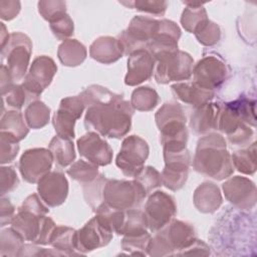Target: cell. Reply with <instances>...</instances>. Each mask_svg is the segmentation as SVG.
Wrapping results in <instances>:
<instances>
[{
  "label": "cell",
  "mask_w": 257,
  "mask_h": 257,
  "mask_svg": "<svg viewBox=\"0 0 257 257\" xmlns=\"http://www.w3.org/2000/svg\"><path fill=\"white\" fill-rule=\"evenodd\" d=\"M19 1H1L0 2V16L4 20H11L17 16L20 11Z\"/></svg>",
  "instance_id": "cell-50"
},
{
  "label": "cell",
  "mask_w": 257,
  "mask_h": 257,
  "mask_svg": "<svg viewBox=\"0 0 257 257\" xmlns=\"http://www.w3.org/2000/svg\"><path fill=\"white\" fill-rule=\"evenodd\" d=\"M79 96L86 107L84 125L88 131L111 139L122 138L130 132L134 107L122 95L92 84Z\"/></svg>",
  "instance_id": "cell-1"
},
{
  "label": "cell",
  "mask_w": 257,
  "mask_h": 257,
  "mask_svg": "<svg viewBox=\"0 0 257 257\" xmlns=\"http://www.w3.org/2000/svg\"><path fill=\"white\" fill-rule=\"evenodd\" d=\"M84 108L85 105L79 95L61 99L59 107L52 117L53 126L57 136L72 140L75 136L74 123L81 116Z\"/></svg>",
  "instance_id": "cell-15"
},
{
  "label": "cell",
  "mask_w": 257,
  "mask_h": 257,
  "mask_svg": "<svg viewBox=\"0 0 257 257\" xmlns=\"http://www.w3.org/2000/svg\"><path fill=\"white\" fill-rule=\"evenodd\" d=\"M194 82L208 90L219 87L227 78L228 70L225 62L217 56H206L202 58L194 67Z\"/></svg>",
  "instance_id": "cell-17"
},
{
  "label": "cell",
  "mask_w": 257,
  "mask_h": 257,
  "mask_svg": "<svg viewBox=\"0 0 257 257\" xmlns=\"http://www.w3.org/2000/svg\"><path fill=\"white\" fill-rule=\"evenodd\" d=\"M155 78L159 83H169L189 79L193 72L194 60L190 54L182 50L167 52L160 55Z\"/></svg>",
  "instance_id": "cell-9"
},
{
  "label": "cell",
  "mask_w": 257,
  "mask_h": 257,
  "mask_svg": "<svg viewBox=\"0 0 257 257\" xmlns=\"http://www.w3.org/2000/svg\"><path fill=\"white\" fill-rule=\"evenodd\" d=\"M226 148V141L219 134L202 137L197 144L193 161L195 171L217 181L229 178L234 169L231 155Z\"/></svg>",
  "instance_id": "cell-2"
},
{
  "label": "cell",
  "mask_w": 257,
  "mask_h": 257,
  "mask_svg": "<svg viewBox=\"0 0 257 257\" xmlns=\"http://www.w3.org/2000/svg\"><path fill=\"white\" fill-rule=\"evenodd\" d=\"M86 48L76 39H66L58 47L57 55L65 66H77L86 57Z\"/></svg>",
  "instance_id": "cell-27"
},
{
  "label": "cell",
  "mask_w": 257,
  "mask_h": 257,
  "mask_svg": "<svg viewBox=\"0 0 257 257\" xmlns=\"http://www.w3.org/2000/svg\"><path fill=\"white\" fill-rule=\"evenodd\" d=\"M160 130V141L163 149L187 148L188 130L184 108L178 102H166L155 115Z\"/></svg>",
  "instance_id": "cell-4"
},
{
  "label": "cell",
  "mask_w": 257,
  "mask_h": 257,
  "mask_svg": "<svg viewBox=\"0 0 257 257\" xmlns=\"http://www.w3.org/2000/svg\"><path fill=\"white\" fill-rule=\"evenodd\" d=\"M0 211H1V227H4L6 224L11 223L14 218V207L10 203L9 200L2 198L1 199V205H0Z\"/></svg>",
  "instance_id": "cell-52"
},
{
  "label": "cell",
  "mask_w": 257,
  "mask_h": 257,
  "mask_svg": "<svg viewBox=\"0 0 257 257\" xmlns=\"http://www.w3.org/2000/svg\"><path fill=\"white\" fill-rule=\"evenodd\" d=\"M2 99L6 100L8 106L16 110L21 109L27 101H32L22 84H14L5 95H2Z\"/></svg>",
  "instance_id": "cell-44"
},
{
  "label": "cell",
  "mask_w": 257,
  "mask_h": 257,
  "mask_svg": "<svg viewBox=\"0 0 257 257\" xmlns=\"http://www.w3.org/2000/svg\"><path fill=\"white\" fill-rule=\"evenodd\" d=\"M193 200L195 207L200 212L212 214L220 208L222 195L220 189L215 184L205 182L195 190Z\"/></svg>",
  "instance_id": "cell-26"
},
{
  "label": "cell",
  "mask_w": 257,
  "mask_h": 257,
  "mask_svg": "<svg viewBox=\"0 0 257 257\" xmlns=\"http://www.w3.org/2000/svg\"><path fill=\"white\" fill-rule=\"evenodd\" d=\"M155 62V58L147 49H140L131 53L127 59V73L124 77V83L134 86L148 80L153 75Z\"/></svg>",
  "instance_id": "cell-22"
},
{
  "label": "cell",
  "mask_w": 257,
  "mask_h": 257,
  "mask_svg": "<svg viewBox=\"0 0 257 257\" xmlns=\"http://www.w3.org/2000/svg\"><path fill=\"white\" fill-rule=\"evenodd\" d=\"M24 115L28 127L33 130L42 128L49 121L50 108L44 102L35 100L28 104Z\"/></svg>",
  "instance_id": "cell-32"
},
{
  "label": "cell",
  "mask_w": 257,
  "mask_h": 257,
  "mask_svg": "<svg viewBox=\"0 0 257 257\" xmlns=\"http://www.w3.org/2000/svg\"><path fill=\"white\" fill-rule=\"evenodd\" d=\"M76 231L66 226H56L49 244L56 250L62 252L66 256L78 254L75 249Z\"/></svg>",
  "instance_id": "cell-30"
},
{
  "label": "cell",
  "mask_w": 257,
  "mask_h": 257,
  "mask_svg": "<svg viewBox=\"0 0 257 257\" xmlns=\"http://www.w3.org/2000/svg\"><path fill=\"white\" fill-rule=\"evenodd\" d=\"M31 52L32 43L27 35L21 32L10 34L7 44L1 49V58L6 59L7 68L14 81L25 77Z\"/></svg>",
  "instance_id": "cell-7"
},
{
  "label": "cell",
  "mask_w": 257,
  "mask_h": 257,
  "mask_svg": "<svg viewBox=\"0 0 257 257\" xmlns=\"http://www.w3.org/2000/svg\"><path fill=\"white\" fill-rule=\"evenodd\" d=\"M0 144H1V163H10L14 160L19 152V145L17 141L13 140L5 133L1 132Z\"/></svg>",
  "instance_id": "cell-47"
},
{
  "label": "cell",
  "mask_w": 257,
  "mask_h": 257,
  "mask_svg": "<svg viewBox=\"0 0 257 257\" xmlns=\"http://www.w3.org/2000/svg\"><path fill=\"white\" fill-rule=\"evenodd\" d=\"M159 94L149 86H142L133 91L131 104L134 109L141 111H150L157 106Z\"/></svg>",
  "instance_id": "cell-34"
},
{
  "label": "cell",
  "mask_w": 257,
  "mask_h": 257,
  "mask_svg": "<svg viewBox=\"0 0 257 257\" xmlns=\"http://www.w3.org/2000/svg\"><path fill=\"white\" fill-rule=\"evenodd\" d=\"M25 123L23 115L18 110H10L2 115L1 132L13 140L20 142L29 133V128Z\"/></svg>",
  "instance_id": "cell-29"
},
{
  "label": "cell",
  "mask_w": 257,
  "mask_h": 257,
  "mask_svg": "<svg viewBox=\"0 0 257 257\" xmlns=\"http://www.w3.org/2000/svg\"><path fill=\"white\" fill-rule=\"evenodd\" d=\"M165 168L162 172L163 185L172 190L178 191L184 187L188 179L191 156L189 151L164 150Z\"/></svg>",
  "instance_id": "cell-12"
},
{
  "label": "cell",
  "mask_w": 257,
  "mask_h": 257,
  "mask_svg": "<svg viewBox=\"0 0 257 257\" xmlns=\"http://www.w3.org/2000/svg\"><path fill=\"white\" fill-rule=\"evenodd\" d=\"M56 71L57 66L54 60L48 56H38L33 60L22 82L32 101L37 100L42 91L51 83Z\"/></svg>",
  "instance_id": "cell-14"
},
{
  "label": "cell",
  "mask_w": 257,
  "mask_h": 257,
  "mask_svg": "<svg viewBox=\"0 0 257 257\" xmlns=\"http://www.w3.org/2000/svg\"><path fill=\"white\" fill-rule=\"evenodd\" d=\"M24 239L11 227L1 232V254L8 250L7 255L18 256L23 247Z\"/></svg>",
  "instance_id": "cell-42"
},
{
  "label": "cell",
  "mask_w": 257,
  "mask_h": 257,
  "mask_svg": "<svg viewBox=\"0 0 257 257\" xmlns=\"http://www.w3.org/2000/svg\"><path fill=\"white\" fill-rule=\"evenodd\" d=\"M37 191L40 199L48 207H57L67 198L68 182L63 174L49 172L39 180Z\"/></svg>",
  "instance_id": "cell-21"
},
{
  "label": "cell",
  "mask_w": 257,
  "mask_h": 257,
  "mask_svg": "<svg viewBox=\"0 0 257 257\" xmlns=\"http://www.w3.org/2000/svg\"><path fill=\"white\" fill-rule=\"evenodd\" d=\"M48 150L52 154L55 165L59 168L67 167L75 159L74 146L70 139L55 136L50 141Z\"/></svg>",
  "instance_id": "cell-28"
},
{
  "label": "cell",
  "mask_w": 257,
  "mask_h": 257,
  "mask_svg": "<svg viewBox=\"0 0 257 257\" xmlns=\"http://www.w3.org/2000/svg\"><path fill=\"white\" fill-rule=\"evenodd\" d=\"M226 199L241 210L252 209L257 201L255 184L248 178L235 176L226 181L223 186Z\"/></svg>",
  "instance_id": "cell-19"
},
{
  "label": "cell",
  "mask_w": 257,
  "mask_h": 257,
  "mask_svg": "<svg viewBox=\"0 0 257 257\" xmlns=\"http://www.w3.org/2000/svg\"><path fill=\"white\" fill-rule=\"evenodd\" d=\"M221 105L208 102L194 111L191 116L190 126L197 135H206L213 130H218Z\"/></svg>",
  "instance_id": "cell-23"
},
{
  "label": "cell",
  "mask_w": 257,
  "mask_h": 257,
  "mask_svg": "<svg viewBox=\"0 0 257 257\" xmlns=\"http://www.w3.org/2000/svg\"><path fill=\"white\" fill-rule=\"evenodd\" d=\"M143 212L148 228L156 233L173 220L177 213V205L171 195L157 191L149 197Z\"/></svg>",
  "instance_id": "cell-13"
},
{
  "label": "cell",
  "mask_w": 257,
  "mask_h": 257,
  "mask_svg": "<svg viewBox=\"0 0 257 257\" xmlns=\"http://www.w3.org/2000/svg\"><path fill=\"white\" fill-rule=\"evenodd\" d=\"M19 184L15 170L12 167L1 168V195L14 190Z\"/></svg>",
  "instance_id": "cell-48"
},
{
  "label": "cell",
  "mask_w": 257,
  "mask_h": 257,
  "mask_svg": "<svg viewBox=\"0 0 257 257\" xmlns=\"http://www.w3.org/2000/svg\"><path fill=\"white\" fill-rule=\"evenodd\" d=\"M49 23L53 35L59 40H66L73 33V21L67 13L60 15Z\"/></svg>",
  "instance_id": "cell-43"
},
{
  "label": "cell",
  "mask_w": 257,
  "mask_h": 257,
  "mask_svg": "<svg viewBox=\"0 0 257 257\" xmlns=\"http://www.w3.org/2000/svg\"><path fill=\"white\" fill-rule=\"evenodd\" d=\"M172 91L174 95L185 103L193 105L198 108L208 102L213 98L214 91L208 90L201 87L196 82H185L176 83L172 85Z\"/></svg>",
  "instance_id": "cell-25"
},
{
  "label": "cell",
  "mask_w": 257,
  "mask_h": 257,
  "mask_svg": "<svg viewBox=\"0 0 257 257\" xmlns=\"http://www.w3.org/2000/svg\"><path fill=\"white\" fill-rule=\"evenodd\" d=\"M90 57L94 60L109 64L118 60L124 53L117 38L102 36L95 39L89 47Z\"/></svg>",
  "instance_id": "cell-24"
},
{
  "label": "cell",
  "mask_w": 257,
  "mask_h": 257,
  "mask_svg": "<svg viewBox=\"0 0 257 257\" xmlns=\"http://www.w3.org/2000/svg\"><path fill=\"white\" fill-rule=\"evenodd\" d=\"M196 239L195 229L191 224L173 219L151 238L148 254L151 256L178 255Z\"/></svg>",
  "instance_id": "cell-3"
},
{
  "label": "cell",
  "mask_w": 257,
  "mask_h": 257,
  "mask_svg": "<svg viewBox=\"0 0 257 257\" xmlns=\"http://www.w3.org/2000/svg\"><path fill=\"white\" fill-rule=\"evenodd\" d=\"M218 130L223 132L232 146H246L253 137V130L243 121L227 103L221 106Z\"/></svg>",
  "instance_id": "cell-18"
},
{
  "label": "cell",
  "mask_w": 257,
  "mask_h": 257,
  "mask_svg": "<svg viewBox=\"0 0 257 257\" xmlns=\"http://www.w3.org/2000/svg\"><path fill=\"white\" fill-rule=\"evenodd\" d=\"M106 180L103 175H98L93 181L82 185L84 199L93 212L102 204V192Z\"/></svg>",
  "instance_id": "cell-36"
},
{
  "label": "cell",
  "mask_w": 257,
  "mask_h": 257,
  "mask_svg": "<svg viewBox=\"0 0 257 257\" xmlns=\"http://www.w3.org/2000/svg\"><path fill=\"white\" fill-rule=\"evenodd\" d=\"M123 5L136 8L139 11L150 13L153 15L163 16L167 10V1H157V0H138L133 2H121Z\"/></svg>",
  "instance_id": "cell-46"
},
{
  "label": "cell",
  "mask_w": 257,
  "mask_h": 257,
  "mask_svg": "<svg viewBox=\"0 0 257 257\" xmlns=\"http://www.w3.org/2000/svg\"><path fill=\"white\" fill-rule=\"evenodd\" d=\"M148 224L143 211L135 209L125 210V217L119 235H134L147 231Z\"/></svg>",
  "instance_id": "cell-35"
},
{
  "label": "cell",
  "mask_w": 257,
  "mask_h": 257,
  "mask_svg": "<svg viewBox=\"0 0 257 257\" xmlns=\"http://www.w3.org/2000/svg\"><path fill=\"white\" fill-rule=\"evenodd\" d=\"M194 34L196 35L198 41L206 46L216 44L221 37V31L219 26L216 23L210 21L209 19L201 23L195 30Z\"/></svg>",
  "instance_id": "cell-40"
},
{
  "label": "cell",
  "mask_w": 257,
  "mask_h": 257,
  "mask_svg": "<svg viewBox=\"0 0 257 257\" xmlns=\"http://www.w3.org/2000/svg\"><path fill=\"white\" fill-rule=\"evenodd\" d=\"M77 149L85 161L95 166H106L112 160V149L95 132H88L77 140Z\"/></svg>",
  "instance_id": "cell-20"
},
{
  "label": "cell",
  "mask_w": 257,
  "mask_h": 257,
  "mask_svg": "<svg viewBox=\"0 0 257 257\" xmlns=\"http://www.w3.org/2000/svg\"><path fill=\"white\" fill-rule=\"evenodd\" d=\"M67 174L78 183L84 185L93 181L98 176L97 166L84 161L79 160L72 164L67 170Z\"/></svg>",
  "instance_id": "cell-37"
},
{
  "label": "cell",
  "mask_w": 257,
  "mask_h": 257,
  "mask_svg": "<svg viewBox=\"0 0 257 257\" xmlns=\"http://www.w3.org/2000/svg\"><path fill=\"white\" fill-rule=\"evenodd\" d=\"M233 166L242 174L253 175L256 171V143H253L247 149L233 153L231 156Z\"/></svg>",
  "instance_id": "cell-33"
},
{
  "label": "cell",
  "mask_w": 257,
  "mask_h": 257,
  "mask_svg": "<svg viewBox=\"0 0 257 257\" xmlns=\"http://www.w3.org/2000/svg\"><path fill=\"white\" fill-rule=\"evenodd\" d=\"M149 146L139 136L126 137L116 157L115 164L126 177L135 178L144 168L149 156Z\"/></svg>",
  "instance_id": "cell-11"
},
{
  "label": "cell",
  "mask_w": 257,
  "mask_h": 257,
  "mask_svg": "<svg viewBox=\"0 0 257 257\" xmlns=\"http://www.w3.org/2000/svg\"><path fill=\"white\" fill-rule=\"evenodd\" d=\"M144 189L146 194H150L153 190L163 185L161 174L153 167H144L143 170L134 178Z\"/></svg>",
  "instance_id": "cell-41"
},
{
  "label": "cell",
  "mask_w": 257,
  "mask_h": 257,
  "mask_svg": "<svg viewBox=\"0 0 257 257\" xmlns=\"http://www.w3.org/2000/svg\"><path fill=\"white\" fill-rule=\"evenodd\" d=\"M227 105L235 111V113L247 124L255 126V100L245 96L239 97L234 101L227 102Z\"/></svg>",
  "instance_id": "cell-39"
},
{
  "label": "cell",
  "mask_w": 257,
  "mask_h": 257,
  "mask_svg": "<svg viewBox=\"0 0 257 257\" xmlns=\"http://www.w3.org/2000/svg\"><path fill=\"white\" fill-rule=\"evenodd\" d=\"M18 209L27 210L39 215H46L49 212L48 208L41 202V199H39L36 194L28 196Z\"/></svg>",
  "instance_id": "cell-49"
},
{
  "label": "cell",
  "mask_w": 257,
  "mask_h": 257,
  "mask_svg": "<svg viewBox=\"0 0 257 257\" xmlns=\"http://www.w3.org/2000/svg\"><path fill=\"white\" fill-rule=\"evenodd\" d=\"M13 78L5 64L1 65V94L5 95L9 89L14 85Z\"/></svg>",
  "instance_id": "cell-53"
},
{
  "label": "cell",
  "mask_w": 257,
  "mask_h": 257,
  "mask_svg": "<svg viewBox=\"0 0 257 257\" xmlns=\"http://www.w3.org/2000/svg\"><path fill=\"white\" fill-rule=\"evenodd\" d=\"M112 233L107 221L96 214L80 230L76 231L75 249L78 254H83L103 247L112 239Z\"/></svg>",
  "instance_id": "cell-10"
},
{
  "label": "cell",
  "mask_w": 257,
  "mask_h": 257,
  "mask_svg": "<svg viewBox=\"0 0 257 257\" xmlns=\"http://www.w3.org/2000/svg\"><path fill=\"white\" fill-rule=\"evenodd\" d=\"M159 20L149 16H135L128 27L117 35L123 53L131 54L140 49H146L157 33Z\"/></svg>",
  "instance_id": "cell-8"
},
{
  "label": "cell",
  "mask_w": 257,
  "mask_h": 257,
  "mask_svg": "<svg viewBox=\"0 0 257 257\" xmlns=\"http://www.w3.org/2000/svg\"><path fill=\"white\" fill-rule=\"evenodd\" d=\"M210 248L203 241L196 239L193 243H191L188 247L183 249L178 255H209Z\"/></svg>",
  "instance_id": "cell-51"
},
{
  "label": "cell",
  "mask_w": 257,
  "mask_h": 257,
  "mask_svg": "<svg viewBox=\"0 0 257 257\" xmlns=\"http://www.w3.org/2000/svg\"><path fill=\"white\" fill-rule=\"evenodd\" d=\"M38 11L40 15L48 22L66 13V3L64 1H39Z\"/></svg>",
  "instance_id": "cell-45"
},
{
  "label": "cell",
  "mask_w": 257,
  "mask_h": 257,
  "mask_svg": "<svg viewBox=\"0 0 257 257\" xmlns=\"http://www.w3.org/2000/svg\"><path fill=\"white\" fill-rule=\"evenodd\" d=\"M53 157L49 150L35 148L25 151L19 161V171L22 178L31 184L38 183L39 180L50 172Z\"/></svg>",
  "instance_id": "cell-16"
},
{
  "label": "cell",
  "mask_w": 257,
  "mask_h": 257,
  "mask_svg": "<svg viewBox=\"0 0 257 257\" xmlns=\"http://www.w3.org/2000/svg\"><path fill=\"white\" fill-rule=\"evenodd\" d=\"M187 5L183 11L181 17V23L183 27L191 33H194L197 27L208 19L206 9L203 7V3L186 1L183 2Z\"/></svg>",
  "instance_id": "cell-31"
},
{
  "label": "cell",
  "mask_w": 257,
  "mask_h": 257,
  "mask_svg": "<svg viewBox=\"0 0 257 257\" xmlns=\"http://www.w3.org/2000/svg\"><path fill=\"white\" fill-rule=\"evenodd\" d=\"M11 224L12 228L25 241H30L36 245L49 244L50 237L56 227L49 217L20 209H18Z\"/></svg>",
  "instance_id": "cell-5"
},
{
  "label": "cell",
  "mask_w": 257,
  "mask_h": 257,
  "mask_svg": "<svg viewBox=\"0 0 257 257\" xmlns=\"http://www.w3.org/2000/svg\"><path fill=\"white\" fill-rule=\"evenodd\" d=\"M151 235L146 231L140 234L125 235L121 242L122 250L131 255H147L148 246L151 241Z\"/></svg>",
  "instance_id": "cell-38"
},
{
  "label": "cell",
  "mask_w": 257,
  "mask_h": 257,
  "mask_svg": "<svg viewBox=\"0 0 257 257\" xmlns=\"http://www.w3.org/2000/svg\"><path fill=\"white\" fill-rule=\"evenodd\" d=\"M146 196V192L136 180L107 179L103 187L102 204L115 210L135 209L142 204Z\"/></svg>",
  "instance_id": "cell-6"
}]
</instances>
